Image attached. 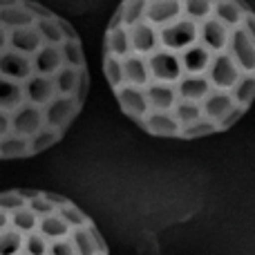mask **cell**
I'll return each instance as SVG.
<instances>
[{
  "mask_svg": "<svg viewBox=\"0 0 255 255\" xmlns=\"http://www.w3.org/2000/svg\"><path fill=\"white\" fill-rule=\"evenodd\" d=\"M0 255H110L97 222L49 190L0 193Z\"/></svg>",
  "mask_w": 255,
  "mask_h": 255,
  "instance_id": "cell-3",
  "label": "cell"
},
{
  "mask_svg": "<svg viewBox=\"0 0 255 255\" xmlns=\"http://www.w3.org/2000/svg\"><path fill=\"white\" fill-rule=\"evenodd\" d=\"M103 74L145 134H222L255 103V11L247 0H121L103 36Z\"/></svg>",
  "mask_w": 255,
  "mask_h": 255,
  "instance_id": "cell-1",
  "label": "cell"
},
{
  "mask_svg": "<svg viewBox=\"0 0 255 255\" xmlns=\"http://www.w3.org/2000/svg\"><path fill=\"white\" fill-rule=\"evenodd\" d=\"M88 90L74 27L34 0H0V161L36 157L63 141Z\"/></svg>",
  "mask_w": 255,
  "mask_h": 255,
  "instance_id": "cell-2",
  "label": "cell"
}]
</instances>
